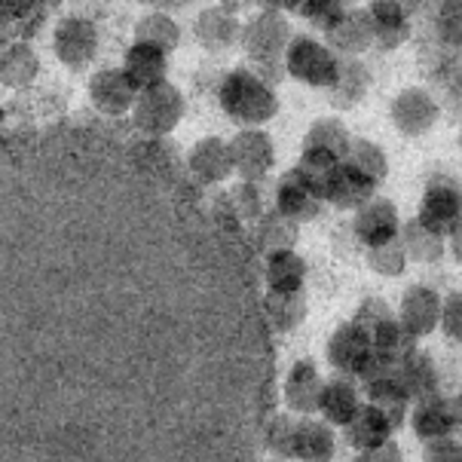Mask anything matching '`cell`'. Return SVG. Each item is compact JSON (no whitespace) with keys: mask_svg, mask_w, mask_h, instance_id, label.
<instances>
[{"mask_svg":"<svg viewBox=\"0 0 462 462\" xmlns=\"http://www.w3.org/2000/svg\"><path fill=\"white\" fill-rule=\"evenodd\" d=\"M349 144H352V135L340 116H319L307 129V135H303V147L325 151V153H331L334 160H343V156L349 153Z\"/></svg>","mask_w":462,"mask_h":462,"instance_id":"obj_34","label":"cell"},{"mask_svg":"<svg viewBox=\"0 0 462 462\" xmlns=\"http://www.w3.org/2000/svg\"><path fill=\"white\" fill-rule=\"evenodd\" d=\"M319 389H322V374L312 358H300V362L291 365L285 377V404L291 407V413H300V417H310L316 413V402H319Z\"/></svg>","mask_w":462,"mask_h":462,"instance_id":"obj_23","label":"cell"},{"mask_svg":"<svg viewBox=\"0 0 462 462\" xmlns=\"http://www.w3.org/2000/svg\"><path fill=\"white\" fill-rule=\"evenodd\" d=\"M184 111H187L184 92L175 83L162 80L151 86V89L138 92L135 107H132V120H135V126L144 135L162 138L178 129V123L184 120Z\"/></svg>","mask_w":462,"mask_h":462,"instance_id":"obj_5","label":"cell"},{"mask_svg":"<svg viewBox=\"0 0 462 462\" xmlns=\"http://www.w3.org/2000/svg\"><path fill=\"white\" fill-rule=\"evenodd\" d=\"M263 279H266V288H270L273 294L303 291V282H307V261H303L297 252L266 254Z\"/></svg>","mask_w":462,"mask_h":462,"instance_id":"obj_29","label":"cell"},{"mask_svg":"<svg viewBox=\"0 0 462 462\" xmlns=\"http://www.w3.org/2000/svg\"><path fill=\"white\" fill-rule=\"evenodd\" d=\"M358 407H362V395H358L356 377L334 374V377L322 380L316 411L322 413V420L328 422V426H340L343 429L352 417H356Z\"/></svg>","mask_w":462,"mask_h":462,"instance_id":"obj_17","label":"cell"},{"mask_svg":"<svg viewBox=\"0 0 462 462\" xmlns=\"http://www.w3.org/2000/svg\"><path fill=\"white\" fill-rule=\"evenodd\" d=\"M441 107L422 86H407L389 101V120L404 138H422L435 129Z\"/></svg>","mask_w":462,"mask_h":462,"instance_id":"obj_9","label":"cell"},{"mask_svg":"<svg viewBox=\"0 0 462 462\" xmlns=\"http://www.w3.org/2000/svg\"><path fill=\"white\" fill-rule=\"evenodd\" d=\"M343 160L349 162V166H356L362 175L371 178L374 184H383L386 181V175H389V156L386 151H383L380 144H374V141H367V138H352V144H349V153L343 156Z\"/></svg>","mask_w":462,"mask_h":462,"instance_id":"obj_36","label":"cell"},{"mask_svg":"<svg viewBox=\"0 0 462 462\" xmlns=\"http://www.w3.org/2000/svg\"><path fill=\"white\" fill-rule=\"evenodd\" d=\"M459 297H462V294H459Z\"/></svg>","mask_w":462,"mask_h":462,"instance_id":"obj_50","label":"cell"},{"mask_svg":"<svg viewBox=\"0 0 462 462\" xmlns=\"http://www.w3.org/2000/svg\"><path fill=\"white\" fill-rule=\"evenodd\" d=\"M294 429H297V420L291 413H270L261 429V444L276 459H291Z\"/></svg>","mask_w":462,"mask_h":462,"instance_id":"obj_37","label":"cell"},{"mask_svg":"<svg viewBox=\"0 0 462 462\" xmlns=\"http://www.w3.org/2000/svg\"><path fill=\"white\" fill-rule=\"evenodd\" d=\"M444 245H448V252H450L453 261L462 263V217L448 230V239H444Z\"/></svg>","mask_w":462,"mask_h":462,"instance_id":"obj_45","label":"cell"},{"mask_svg":"<svg viewBox=\"0 0 462 462\" xmlns=\"http://www.w3.org/2000/svg\"><path fill=\"white\" fill-rule=\"evenodd\" d=\"M193 34H197V43L208 52H224L230 46L239 43L242 37V22L239 15L226 6H208L197 15L193 22Z\"/></svg>","mask_w":462,"mask_h":462,"instance_id":"obj_20","label":"cell"},{"mask_svg":"<svg viewBox=\"0 0 462 462\" xmlns=\"http://www.w3.org/2000/svg\"><path fill=\"white\" fill-rule=\"evenodd\" d=\"M411 429L420 441H441V438H453L459 429V413H457V398L438 393L429 398H420L417 407L411 413Z\"/></svg>","mask_w":462,"mask_h":462,"instance_id":"obj_12","label":"cell"},{"mask_svg":"<svg viewBox=\"0 0 462 462\" xmlns=\"http://www.w3.org/2000/svg\"><path fill=\"white\" fill-rule=\"evenodd\" d=\"M340 70V56L312 34H294L285 50V74L312 89H331Z\"/></svg>","mask_w":462,"mask_h":462,"instance_id":"obj_4","label":"cell"},{"mask_svg":"<svg viewBox=\"0 0 462 462\" xmlns=\"http://www.w3.org/2000/svg\"><path fill=\"white\" fill-rule=\"evenodd\" d=\"M261 462H285V459H261Z\"/></svg>","mask_w":462,"mask_h":462,"instance_id":"obj_49","label":"cell"},{"mask_svg":"<svg viewBox=\"0 0 462 462\" xmlns=\"http://www.w3.org/2000/svg\"><path fill=\"white\" fill-rule=\"evenodd\" d=\"M217 105L239 129H263L279 114V96L273 86H266L261 77L248 68H233L224 74L217 86Z\"/></svg>","mask_w":462,"mask_h":462,"instance_id":"obj_2","label":"cell"},{"mask_svg":"<svg viewBox=\"0 0 462 462\" xmlns=\"http://www.w3.org/2000/svg\"><path fill=\"white\" fill-rule=\"evenodd\" d=\"M402 380H404V389H407V395H411V402L438 395L444 386L438 358L432 356V352H420V349L402 362Z\"/></svg>","mask_w":462,"mask_h":462,"instance_id":"obj_27","label":"cell"},{"mask_svg":"<svg viewBox=\"0 0 462 462\" xmlns=\"http://www.w3.org/2000/svg\"><path fill=\"white\" fill-rule=\"evenodd\" d=\"M365 257H367V266H371L377 276H386V279H395L402 276L407 270V254H404V245L402 239H393V242H383L377 248H365Z\"/></svg>","mask_w":462,"mask_h":462,"instance_id":"obj_38","label":"cell"},{"mask_svg":"<svg viewBox=\"0 0 462 462\" xmlns=\"http://www.w3.org/2000/svg\"><path fill=\"white\" fill-rule=\"evenodd\" d=\"M135 43H147L169 56V52H175L181 46V25L169 13H144L135 22Z\"/></svg>","mask_w":462,"mask_h":462,"instance_id":"obj_31","label":"cell"},{"mask_svg":"<svg viewBox=\"0 0 462 462\" xmlns=\"http://www.w3.org/2000/svg\"><path fill=\"white\" fill-rule=\"evenodd\" d=\"M273 202H276L279 215L291 217L294 224H307L312 217H319V211L325 208V202L319 199V193L312 190L310 181L297 169H288L276 181Z\"/></svg>","mask_w":462,"mask_h":462,"instance_id":"obj_14","label":"cell"},{"mask_svg":"<svg viewBox=\"0 0 462 462\" xmlns=\"http://www.w3.org/2000/svg\"><path fill=\"white\" fill-rule=\"evenodd\" d=\"M294 13L300 19H307L310 25H316L319 31H328L346 13V0H300Z\"/></svg>","mask_w":462,"mask_h":462,"instance_id":"obj_39","label":"cell"},{"mask_svg":"<svg viewBox=\"0 0 462 462\" xmlns=\"http://www.w3.org/2000/svg\"><path fill=\"white\" fill-rule=\"evenodd\" d=\"M263 319L266 328L273 334H291L303 322H307V294L294 291V294H263Z\"/></svg>","mask_w":462,"mask_h":462,"instance_id":"obj_28","label":"cell"},{"mask_svg":"<svg viewBox=\"0 0 462 462\" xmlns=\"http://www.w3.org/2000/svg\"><path fill=\"white\" fill-rule=\"evenodd\" d=\"M398 322L413 340L435 334L438 322H441V294L429 285H411L398 303Z\"/></svg>","mask_w":462,"mask_h":462,"instance_id":"obj_13","label":"cell"},{"mask_svg":"<svg viewBox=\"0 0 462 462\" xmlns=\"http://www.w3.org/2000/svg\"><path fill=\"white\" fill-rule=\"evenodd\" d=\"M374 86L371 68L362 59L340 56V70H337V80L328 89V101H331L334 111H352L356 105H362L365 96Z\"/></svg>","mask_w":462,"mask_h":462,"instance_id":"obj_22","label":"cell"},{"mask_svg":"<svg viewBox=\"0 0 462 462\" xmlns=\"http://www.w3.org/2000/svg\"><path fill=\"white\" fill-rule=\"evenodd\" d=\"M377 197V184L367 175H362L356 166H349L346 160H340L334 166V171L328 175L325 184V202H331L337 208H349L358 211L365 202H371Z\"/></svg>","mask_w":462,"mask_h":462,"instance_id":"obj_16","label":"cell"},{"mask_svg":"<svg viewBox=\"0 0 462 462\" xmlns=\"http://www.w3.org/2000/svg\"><path fill=\"white\" fill-rule=\"evenodd\" d=\"M300 239V224H294L291 217L279 215L276 208L263 211L257 221V245L263 254L276 252H294V242Z\"/></svg>","mask_w":462,"mask_h":462,"instance_id":"obj_32","label":"cell"},{"mask_svg":"<svg viewBox=\"0 0 462 462\" xmlns=\"http://www.w3.org/2000/svg\"><path fill=\"white\" fill-rule=\"evenodd\" d=\"M398 230H402V217H398L393 199L374 197L352 217V236L362 242L365 248H377L383 242L398 239Z\"/></svg>","mask_w":462,"mask_h":462,"instance_id":"obj_11","label":"cell"},{"mask_svg":"<svg viewBox=\"0 0 462 462\" xmlns=\"http://www.w3.org/2000/svg\"><path fill=\"white\" fill-rule=\"evenodd\" d=\"M294 37V28L285 13L263 10L248 25H242L239 43L245 46V56L252 61V74H257L266 86L279 83L285 74V50Z\"/></svg>","mask_w":462,"mask_h":462,"instance_id":"obj_3","label":"cell"},{"mask_svg":"<svg viewBox=\"0 0 462 462\" xmlns=\"http://www.w3.org/2000/svg\"><path fill=\"white\" fill-rule=\"evenodd\" d=\"M230 211L233 221H261L263 215V199H261V187L242 181L236 190L230 193Z\"/></svg>","mask_w":462,"mask_h":462,"instance_id":"obj_40","label":"cell"},{"mask_svg":"<svg viewBox=\"0 0 462 462\" xmlns=\"http://www.w3.org/2000/svg\"><path fill=\"white\" fill-rule=\"evenodd\" d=\"M13 0H0V13H6V6H10Z\"/></svg>","mask_w":462,"mask_h":462,"instance_id":"obj_48","label":"cell"},{"mask_svg":"<svg viewBox=\"0 0 462 462\" xmlns=\"http://www.w3.org/2000/svg\"><path fill=\"white\" fill-rule=\"evenodd\" d=\"M462 217V187L457 178L435 175L429 178L426 190H422L417 221L426 230L438 233V236H448V230Z\"/></svg>","mask_w":462,"mask_h":462,"instance_id":"obj_7","label":"cell"},{"mask_svg":"<svg viewBox=\"0 0 462 462\" xmlns=\"http://www.w3.org/2000/svg\"><path fill=\"white\" fill-rule=\"evenodd\" d=\"M226 144L233 156V175L245 184H261L276 166V144L266 129H239Z\"/></svg>","mask_w":462,"mask_h":462,"instance_id":"obj_6","label":"cell"},{"mask_svg":"<svg viewBox=\"0 0 462 462\" xmlns=\"http://www.w3.org/2000/svg\"><path fill=\"white\" fill-rule=\"evenodd\" d=\"M395 316V310L389 307L383 297H365L362 303H358V310H356V322L362 331H371V328H377L380 322H386V319H393Z\"/></svg>","mask_w":462,"mask_h":462,"instance_id":"obj_41","label":"cell"},{"mask_svg":"<svg viewBox=\"0 0 462 462\" xmlns=\"http://www.w3.org/2000/svg\"><path fill=\"white\" fill-rule=\"evenodd\" d=\"M138 92L132 89L120 68H101L89 77V101L98 114L105 116H123L132 114Z\"/></svg>","mask_w":462,"mask_h":462,"instance_id":"obj_15","label":"cell"},{"mask_svg":"<svg viewBox=\"0 0 462 462\" xmlns=\"http://www.w3.org/2000/svg\"><path fill=\"white\" fill-rule=\"evenodd\" d=\"M367 337H371L374 352H377L380 358H389V362L402 365L407 356H413V352H417V340L404 331L402 322H398V316L386 319V322H380L377 328H371Z\"/></svg>","mask_w":462,"mask_h":462,"instance_id":"obj_33","label":"cell"},{"mask_svg":"<svg viewBox=\"0 0 462 462\" xmlns=\"http://www.w3.org/2000/svg\"><path fill=\"white\" fill-rule=\"evenodd\" d=\"M352 462H404V459H402V448L395 441H386L374 450H358Z\"/></svg>","mask_w":462,"mask_h":462,"instance_id":"obj_44","label":"cell"},{"mask_svg":"<svg viewBox=\"0 0 462 462\" xmlns=\"http://www.w3.org/2000/svg\"><path fill=\"white\" fill-rule=\"evenodd\" d=\"M266 10H276V13H294L300 0H263Z\"/></svg>","mask_w":462,"mask_h":462,"instance_id":"obj_46","label":"cell"},{"mask_svg":"<svg viewBox=\"0 0 462 462\" xmlns=\"http://www.w3.org/2000/svg\"><path fill=\"white\" fill-rule=\"evenodd\" d=\"M261 303L239 226L147 160L0 153V462H261Z\"/></svg>","mask_w":462,"mask_h":462,"instance_id":"obj_1","label":"cell"},{"mask_svg":"<svg viewBox=\"0 0 462 462\" xmlns=\"http://www.w3.org/2000/svg\"><path fill=\"white\" fill-rule=\"evenodd\" d=\"M393 432H395L393 422H389L386 413L377 411L374 404H362L356 411V417L343 426V438H346V444H352L356 450L380 448V444L393 441Z\"/></svg>","mask_w":462,"mask_h":462,"instance_id":"obj_26","label":"cell"},{"mask_svg":"<svg viewBox=\"0 0 462 462\" xmlns=\"http://www.w3.org/2000/svg\"><path fill=\"white\" fill-rule=\"evenodd\" d=\"M374 358V346L367 331H362L356 322H343L328 340V362L337 374L346 377H362L367 362Z\"/></svg>","mask_w":462,"mask_h":462,"instance_id":"obj_10","label":"cell"},{"mask_svg":"<svg viewBox=\"0 0 462 462\" xmlns=\"http://www.w3.org/2000/svg\"><path fill=\"white\" fill-rule=\"evenodd\" d=\"M457 413H459V429H462V393L457 395Z\"/></svg>","mask_w":462,"mask_h":462,"instance_id":"obj_47","label":"cell"},{"mask_svg":"<svg viewBox=\"0 0 462 462\" xmlns=\"http://www.w3.org/2000/svg\"><path fill=\"white\" fill-rule=\"evenodd\" d=\"M120 70L126 74L132 89L144 92V89H151V86L166 80L169 56H166V52H160V50H153V46H147V43H132L126 50V56H123V68Z\"/></svg>","mask_w":462,"mask_h":462,"instance_id":"obj_24","label":"cell"},{"mask_svg":"<svg viewBox=\"0 0 462 462\" xmlns=\"http://www.w3.org/2000/svg\"><path fill=\"white\" fill-rule=\"evenodd\" d=\"M334 453H337L334 426H328L325 420H310V417L297 420L291 459H300V462H331Z\"/></svg>","mask_w":462,"mask_h":462,"instance_id":"obj_25","label":"cell"},{"mask_svg":"<svg viewBox=\"0 0 462 462\" xmlns=\"http://www.w3.org/2000/svg\"><path fill=\"white\" fill-rule=\"evenodd\" d=\"M422 462H462V441H457V438L429 441L426 450H422Z\"/></svg>","mask_w":462,"mask_h":462,"instance_id":"obj_43","label":"cell"},{"mask_svg":"<svg viewBox=\"0 0 462 462\" xmlns=\"http://www.w3.org/2000/svg\"><path fill=\"white\" fill-rule=\"evenodd\" d=\"M398 239H402V245H404L407 261L438 263V261H444V254H448L444 236H438V233L426 230V226H422L417 217H411V221L402 224V230H398Z\"/></svg>","mask_w":462,"mask_h":462,"instance_id":"obj_30","label":"cell"},{"mask_svg":"<svg viewBox=\"0 0 462 462\" xmlns=\"http://www.w3.org/2000/svg\"><path fill=\"white\" fill-rule=\"evenodd\" d=\"M187 166H190L193 178L199 184L217 187L226 184V178L233 175V156H230V144L217 135H206L199 138L197 144L190 147V156H187Z\"/></svg>","mask_w":462,"mask_h":462,"instance_id":"obj_18","label":"cell"},{"mask_svg":"<svg viewBox=\"0 0 462 462\" xmlns=\"http://www.w3.org/2000/svg\"><path fill=\"white\" fill-rule=\"evenodd\" d=\"M37 74H41V59L28 43H13L0 59V80L13 89H25L37 80Z\"/></svg>","mask_w":462,"mask_h":462,"instance_id":"obj_35","label":"cell"},{"mask_svg":"<svg viewBox=\"0 0 462 462\" xmlns=\"http://www.w3.org/2000/svg\"><path fill=\"white\" fill-rule=\"evenodd\" d=\"M52 52L68 70H83L98 52V28L83 15H65L52 31Z\"/></svg>","mask_w":462,"mask_h":462,"instance_id":"obj_8","label":"cell"},{"mask_svg":"<svg viewBox=\"0 0 462 462\" xmlns=\"http://www.w3.org/2000/svg\"><path fill=\"white\" fill-rule=\"evenodd\" d=\"M438 328H441L450 340L462 343V297L459 294L441 297V322H438Z\"/></svg>","mask_w":462,"mask_h":462,"instance_id":"obj_42","label":"cell"},{"mask_svg":"<svg viewBox=\"0 0 462 462\" xmlns=\"http://www.w3.org/2000/svg\"><path fill=\"white\" fill-rule=\"evenodd\" d=\"M325 43L331 46L337 56H349L358 59L365 50L374 46V34H371V19H367V10H358V6H346V13L334 22L331 28L325 31Z\"/></svg>","mask_w":462,"mask_h":462,"instance_id":"obj_19","label":"cell"},{"mask_svg":"<svg viewBox=\"0 0 462 462\" xmlns=\"http://www.w3.org/2000/svg\"><path fill=\"white\" fill-rule=\"evenodd\" d=\"M367 19H371L374 46L383 52L398 50L411 37V19H407L404 6L398 0H374L367 6Z\"/></svg>","mask_w":462,"mask_h":462,"instance_id":"obj_21","label":"cell"}]
</instances>
